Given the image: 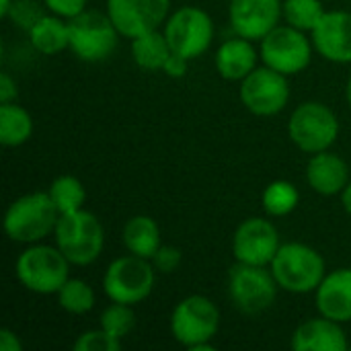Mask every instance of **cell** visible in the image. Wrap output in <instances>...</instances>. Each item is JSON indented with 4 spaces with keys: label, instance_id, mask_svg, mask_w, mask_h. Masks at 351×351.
I'll return each instance as SVG.
<instances>
[{
    "label": "cell",
    "instance_id": "6da1fadb",
    "mask_svg": "<svg viewBox=\"0 0 351 351\" xmlns=\"http://www.w3.org/2000/svg\"><path fill=\"white\" fill-rule=\"evenodd\" d=\"M60 212L47 191L16 197L4 214V232L10 241L33 245L53 234Z\"/></svg>",
    "mask_w": 351,
    "mask_h": 351
},
{
    "label": "cell",
    "instance_id": "7a4b0ae2",
    "mask_svg": "<svg viewBox=\"0 0 351 351\" xmlns=\"http://www.w3.org/2000/svg\"><path fill=\"white\" fill-rule=\"evenodd\" d=\"M269 269L280 290L290 294H311L327 276L321 253L304 243H284L269 263Z\"/></svg>",
    "mask_w": 351,
    "mask_h": 351
},
{
    "label": "cell",
    "instance_id": "3957f363",
    "mask_svg": "<svg viewBox=\"0 0 351 351\" xmlns=\"http://www.w3.org/2000/svg\"><path fill=\"white\" fill-rule=\"evenodd\" d=\"M220 329L218 306L202 294H191L177 302L171 313V333L189 351H212V339Z\"/></svg>",
    "mask_w": 351,
    "mask_h": 351
},
{
    "label": "cell",
    "instance_id": "277c9868",
    "mask_svg": "<svg viewBox=\"0 0 351 351\" xmlns=\"http://www.w3.org/2000/svg\"><path fill=\"white\" fill-rule=\"evenodd\" d=\"M56 247L72 265H90L105 247V230L101 220L84 208L72 214H60L53 230Z\"/></svg>",
    "mask_w": 351,
    "mask_h": 351
},
{
    "label": "cell",
    "instance_id": "5b68a950",
    "mask_svg": "<svg viewBox=\"0 0 351 351\" xmlns=\"http://www.w3.org/2000/svg\"><path fill=\"white\" fill-rule=\"evenodd\" d=\"M70 261L58 247L29 245L16 259V278L25 290L33 294H58V290L70 280Z\"/></svg>",
    "mask_w": 351,
    "mask_h": 351
},
{
    "label": "cell",
    "instance_id": "8992f818",
    "mask_svg": "<svg viewBox=\"0 0 351 351\" xmlns=\"http://www.w3.org/2000/svg\"><path fill=\"white\" fill-rule=\"evenodd\" d=\"M154 282L156 269L152 261L128 253L109 263L103 276V290L111 302L136 306L152 294Z\"/></svg>",
    "mask_w": 351,
    "mask_h": 351
},
{
    "label": "cell",
    "instance_id": "52a82bcc",
    "mask_svg": "<svg viewBox=\"0 0 351 351\" xmlns=\"http://www.w3.org/2000/svg\"><path fill=\"white\" fill-rule=\"evenodd\" d=\"M288 136L296 148L306 154L329 150L339 136V119L325 103H300L288 121Z\"/></svg>",
    "mask_w": 351,
    "mask_h": 351
},
{
    "label": "cell",
    "instance_id": "ba28073f",
    "mask_svg": "<svg viewBox=\"0 0 351 351\" xmlns=\"http://www.w3.org/2000/svg\"><path fill=\"white\" fill-rule=\"evenodd\" d=\"M278 282L271 269L237 261L228 271V296L245 315H261L274 306L278 298Z\"/></svg>",
    "mask_w": 351,
    "mask_h": 351
},
{
    "label": "cell",
    "instance_id": "9c48e42d",
    "mask_svg": "<svg viewBox=\"0 0 351 351\" xmlns=\"http://www.w3.org/2000/svg\"><path fill=\"white\" fill-rule=\"evenodd\" d=\"M70 25V49L82 62H103L107 60L119 39V31L109 19L107 10H82L80 14L68 19Z\"/></svg>",
    "mask_w": 351,
    "mask_h": 351
},
{
    "label": "cell",
    "instance_id": "30bf717a",
    "mask_svg": "<svg viewBox=\"0 0 351 351\" xmlns=\"http://www.w3.org/2000/svg\"><path fill=\"white\" fill-rule=\"evenodd\" d=\"M313 39L306 37V31H300L292 25H278L271 29L259 47V56L265 66L294 76L308 68L313 60Z\"/></svg>",
    "mask_w": 351,
    "mask_h": 351
},
{
    "label": "cell",
    "instance_id": "8fae6325",
    "mask_svg": "<svg viewBox=\"0 0 351 351\" xmlns=\"http://www.w3.org/2000/svg\"><path fill=\"white\" fill-rule=\"evenodd\" d=\"M165 35L173 53H179L191 62L210 49L214 39V23L206 10L197 6H181L169 14Z\"/></svg>",
    "mask_w": 351,
    "mask_h": 351
},
{
    "label": "cell",
    "instance_id": "7c38bea8",
    "mask_svg": "<svg viewBox=\"0 0 351 351\" xmlns=\"http://www.w3.org/2000/svg\"><path fill=\"white\" fill-rule=\"evenodd\" d=\"M239 99L247 111L259 117H271L286 109L290 101V84L288 76L269 68L261 66L255 68L247 78L241 80Z\"/></svg>",
    "mask_w": 351,
    "mask_h": 351
},
{
    "label": "cell",
    "instance_id": "4fadbf2b",
    "mask_svg": "<svg viewBox=\"0 0 351 351\" xmlns=\"http://www.w3.org/2000/svg\"><path fill=\"white\" fill-rule=\"evenodd\" d=\"M105 6L119 35L128 39L160 29L171 14V0H107Z\"/></svg>",
    "mask_w": 351,
    "mask_h": 351
},
{
    "label": "cell",
    "instance_id": "5bb4252c",
    "mask_svg": "<svg viewBox=\"0 0 351 351\" xmlns=\"http://www.w3.org/2000/svg\"><path fill=\"white\" fill-rule=\"evenodd\" d=\"M280 247L282 243H280L278 228L269 220H263L259 216H253L241 222L232 237L234 259L241 263H249V265L269 267Z\"/></svg>",
    "mask_w": 351,
    "mask_h": 351
},
{
    "label": "cell",
    "instance_id": "9a60e30c",
    "mask_svg": "<svg viewBox=\"0 0 351 351\" xmlns=\"http://www.w3.org/2000/svg\"><path fill=\"white\" fill-rule=\"evenodd\" d=\"M282 8L284 0H230L228 19L237 35L261 41L284 19Z\"/></svg>",
    "mask_w": 351,
    "mask_h": 351
},
{
    "label": "cell",
    "instance_id": "2e32d148",
    "mask_svg": "<svg viewBox=\"0 0 351 351\" xmlns=\"http://www.w3.org/2000/svg\"><path fill=\"white\" fill-rule=\"evenodd\" d=\"M311 33L321 58L333 64H351V12L327 10Z\"/></svg>",
    "mask_w": 351,
    "mask_h": 351
},
{
    "label": "cell",
    "instance_id": "e0dca14e",
    "mask_svg": "<svg viewBox=\"0 0 351 351\" xmlns=\"http://www.w3.org/2000/svg\"><path fill=\"white\" fill-rule=\"evenodd\" d=\"M317 308L323 317L350 323L351 321V267H339L329 271L321 286L315 290Z\"/></svg>",
    "mask_w": 351,
    "mask_h": 351
},
{
    "label": "cell",
    "instance_id": "ac0fdd59",
    "mask_svg": "<svg viewBox=\"0 0 351 351\" xmlns=\"http://www.w3.org/2000/svg\"><path fill=\"white\" fill-rule=\"evenodd\" d=\"M294 351H346L350 350L348 335L341 323L327 317L308 319L296 327L290 341Z\"/></svg>",
    "mask_w": 351,
    "mask_h": 351
},
{
    "label": "cell",
    "instance_id": "d6986e66",
    "mask_svg": "<svg viewBox=\"0 0 351 351\" xmlns=\"http://www.w3.org/2000/svg\"><path fill=\"white\" fill-rule=\"evenodd\" d=\"M306 183L321 195H337L350 183L348 162L329 150L311 154L306 165Z\"/></svg>",
    "mask_w": 351,
    "mask_h": 351
},
{
    "label": "cell",
    "instance_id": "ffe728a7",
    "mask_svg": "<svg viewBox=\"0 0 351 351\" xmlns=\"http://www.w3.org/2000/svg\"><path fill=\"white\" fill-rule=\"evenodd\" d=\"M257 49L251 39H245L241 35L226 39L214 56V64L218 74L224 80H243L257 68Z\"/></svg>",
    "mask_w": 351,
    "mask_h": 351
},
{
    "label": "cell",
    "instance_id": "44dd1931",
    "mask_svg": "<svg viewBox=\"0 0 351 351\" xmlns=\"http://www.w3.org/2000/svg\"><path fill=\"white\" fill-rule=\"evenodd\" d=\"M27 33L31 45L43 56H56L70 47V25L68 19L60 14H43L27 29Z\"/></svg>",
    "mask_w": 351,
    "mask_h": 351
},
{
    "label": "cell",
    "instance_id": "7402d4cb",
    "mask_svg": "<svg viewBox=\"0 0 351 351\" xmlns=\"http://www.w3.org/2000/svg\"><path fill=\"white\" fill-rule=\"evenodd\" d=\"M121 237H123V245H125L128 253L144 257V259H152L154 253L162 245L160 228H158L156 220L150 216H142V214L134 216L125 222Z\"/></svg>",
    "mask_w": 351,
    "mask_h": 351
},
{
    "label": "cell",
    "instance_id": "603a6c76",
    "mask_svg": "<svg viewBox=\"0 0 351 351\" xmlns=\"http://www.w3.org/2000/svg\"><path fill=\"white\" fill-rule=\"evenodd\" d=\"M173 53L165 31H146L132 39V58L142 70H162L167 58Z\"/></svg>",
    "mask_w": 351,
    "mask_h": 351
},
{
    "label": "cell",
    "instance_id": "cb8c5ba5",
    "mask_svg": "<svg viewBox=\"0 0 351 351\" xmlns=\"http://www.w3.org/2000/svg\"><path fill=\"white\" fill-rule=\"evenodd\" d=\"M33 136L31 113L16 103L0 105V144L6 148H16L29 142Z\"/></svg>",
    "mask_w": 351,
    "mask_h": 351
},
{
    "label": "cell",
    "instance_id": "d4e9b609",
    "mask_svg": "<svg viewBox=\"0 0 351 351\" xmlns=\"http://www.w3.org/2000/svg\"><path fill=\"white\" fill-rule=\"evenodd\" d=\"M298 202H300V193H298L296 185L290 181H284V179L271 181L261 193L263 210L271 218H284V216L292 214L298 208Z\"/></svg>",
    "mask_w": 351,
    "mask_h": 351
},
{
    "label": "cell",
    "instance_id": "484cf974",
    "mask_svg": "<svg viewBox=\"0 0 351 351\" xmlns=\"http://www.w3.org/2000/svg\"><path fill=\"white\" fill-rule=\"evenodd\" d=\"M47 193L53 199L60 214H72V212L82 210L84 199H86V191H84L82 181L72 177V175L56 177L53 183L49 185Z\"/></svg>",
    "mask_w": 351,
    "mask_h": 351
},
{
    "label": "cell",
    "instance_id": "4316f807",
    "mask_svg": "<svg viewBox=\"0 0 351 351\" xmlns=\"http://www.w3.org/2000/svg\"><path fill=\"white\" fill-rule=\"evenodd\" d=\"M58 304L62 311L70 315H86L95 308L97 296L88 282L70 278L60 290H58Z\"/></svg>",
    "mask_w": 351,
    "mask_h": 351
},
{
    "label": "cell",
    "instance_id": "83f0119b",
    "mask_svg": "<svg viewBox=\"0 0 351 351\" xmlns=\"http://www.w3.org/2000/svg\"><path fill=\"white\" fill-rule=\"evenodd\" d=\"M325 12L327 10L321 0H284L282 8L284 21L300 31H313Z\"/></svg>",
    "mask_w": 351,
    "mask_h": 351
},
{
    "label": "cell",
    "instance_id": "f1b7e54d",
    "mask_svg": "<svg viewBox=\"0 0 351 351\" xmlns=\"http://www.w3.org/2000/svg\"><path fill=\"white\" fill-rule=\"evenodd\" d=\"M101 327L113 335L115 339H123L134 327H136V315L134 306L123 304V302H111L103 313H101Z\"/></svg>",
    "mask_w": 351,
    "mask_h": 351
},
{
    "label": "cell",
    "instance_id": "f546056e",
    "mask_svg": "<svg viewBox=\"0 0 351 351\" xmlns=\"http://www.w3.org/2000/svg\"><path fill=\"white\" fill-rule=\"evenodd\" d=\"M74 351H119L121 350V339H115L109 335L103 327L84 331L76 337Z\"/></svg>",
    "mask_w": 351,
    "mask_h": 351
},
{
    "label": "cell",
    "instance_id": "4dcf8cb0",
    "mask_svg": "<svg viewBox=\"0 0 351 351\" xmlns=\"http://www.w3.org/2000/svg\"><path fill=\"white\" fill-rule=\"evenodd\" d=\"M45 12L41 10V4L37 0H14L8 16L14 21V25H21L23 29H29L37 19H41Z\"/></svg>",
    "mask_w": 351,
    "mask_h": 351
},
{
    "label": "cell",
    "instance_id": "1f68e13d",
    "mask_svg": "<svg viewBox=\"0 0 351 351\" xmlns=\"http://www.w3.org/2000/svg\"><path fill=\"white\" fill-rule=\"evenodd\" d=\"M154 269L160 271V274H173L181 261H183V255H181V249H177L175 245H160V249L154 253V257L150 259Z\"/></svg>",
    "mask_w": 351,
    "mask_h": 351
},
{
    "label": "cell",
    "instance_id": "d6a6232c",
    "mask_svg": "<svg viewBox=\"0 0 351 351\" xmlns=\"http://www.w3.org/2000/svg\"><path fill=\"white\" fill-rule=\"evenodd\" d=\"M86 2L88 0H43V6L53 14L72 19V16L80 14L82 10H86Z\"/></svg>",
    "mask_w": 351,
    "mask_h": 351
},
{
    "label": "cell",
    "instance_id": "836d02e7",
    "mask_svg": "<svg viewBox=\"0 0 351 351\" xmlns=\"http://www.w3.org/2000/svg\"><path fill=\"white\" fill-rule=\"evenodd\" d=\"M187 66H189V60H185L179 53H171L162 66V72L171 78H183L187 74Z\"/></svg>",
    "mask_w": 351,
    "mask_h": 351
},
{
    "label": "cell",
    "instance_id": "e575fe53",
    "mask_svg": "<svg viewBox=\"0 0 351 351\" xmlns=\"http://www.w3.org/2000/svg\"><path fill=\"white\" fill-rule=\"evenodd\" d=\"M16 95H19L16 82L12 80L8 72H2L0 74V103H14Z\"/></svg>",
    "mask_w": 351,
    "mask_h": 351
},
{
    "label": "cell",
    "instance_id": "d590c367",
    "mask_svg": "<svg viewBox=\"0 0 351 351\" xmlns=\"http://www.w3.org/2000/svg\"><path fill=\"white\" fill-rule=\"evenodd\" d=\"M0 351H23V341L10 329H0Z\"/></svg>",
    "mask_w": 351,
    "mask_h": 351
},
{
    "label": "cell",
    "instance_id": "8d00e7d4",
    "mask_svg": "<svg viewBox=\"0 0 351 351\" xmlns=\"http://www.w3.org/2000/svg\"><path fill=\"white\" fill-rule=\"evenodd\" d=\"M339 195H341V206H343V210L351 216V181L346 185V189H343Z\"/></svg>",
    "mask_w": 351,
    "mask_h": 351
},
{
    "label": "cell",
    "instance_id": "74e56055",
    "mask_svg": "<svg viewBox=\"0 0 351 351\" xmlns=\"http://www.w3.org/2000/svg\"><path fill=\"white\" fill-rule=\"evenodd\" d=\"M14 0H0V16H8L10 8H12Z\"/></svg>",
    "mask_w": 351,
    "mask_h": 351
},
{
    "label": "cell",
    "instance_id": "f35d334b",
    "mask_svg": "<svg viewBox=\"0 0 351 351\" xmlns=\"http://www.w3.org/2000/svg\"><path fill=\"white\" fill-rule=\"evenodd\" d=\"M346 97H348V103H350L351 107V74L350 78H348V86H346Z\"/></svg>",
    "mask_w": 351,
    "mask_h": 351
},
{
    "label": "cell",
    "instance_id": "ab89813d",
    "mask_svg": "<svg viewBox=\"0 0 351 351\" xmlns=\"http://www.w3.org/2000/svg\"><path fill=\"white\" fill-rule=\"evenodd\" d=\"M350 351H351V346H350Z\"/></svg>",
    "mask_w": 351,
    "mask_h": 351
}]
</instances>
